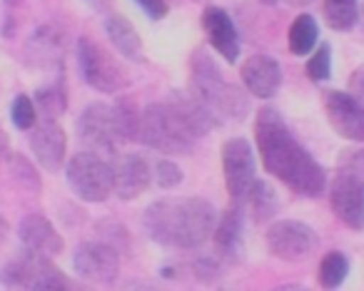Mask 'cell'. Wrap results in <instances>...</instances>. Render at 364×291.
<instances>
[{
	"label": "cell",
	"instance_id": "obj_15",
	"mask_svg": "<svg viewBox=\"0 0 364 291\" xmlns=\"http://www.w3.org/2000/svg\"><path fill=\"white\" fill-rule=\"evenodd\" d=\"M31 150L43 170L58 172L65 162L68 152V137L63 127L55 120H43L31 132Z\"/></svg>",
	"mask_w": 364,
	"mask_h": 291
},
{
	"label": "cell",
	"instance_id": "obj_23",
	"mask_svg": "<svg viewBox=\"0 0 364 291\" xmlns=\"http://www.w3.org/2000/svg\"><path fill=\"white\" fill-rule=\"evenodd\" d=\"M324 21L337 33L352 31L359 23V0H324Z\"/></svg>",
	"mask_w": 364,
	"mask_h": 291
},
{
	"label": "cell",
	"instance_id": "obj_21",
	"mask_svg": "<svg viewBox=\"0 0 364 291\" xmlns=\"http://www.w3.org/2000/svg\"><path fill=\"white\" fill-rule=\"evenodd\" d=\"M242 204H247L250 214H252V219L257 224H264V221H269L279 212V197L272 185H267L262 180H255V185L245 194Z\"/></svg>",
	"mask_w": 364,
	"mask_h": 291
},
{
	"label": "cell",
	"instance_id": "obj_16",
	"mask_svg": "<svg viewBox=\"0 0 364 291\" xmlns=\"http://www.w3.org/2000/svg\"><path fill=\"white\" fill-rule=\"evenodd\" d=\"M242 82L257 100H269L282 87V67L269 55H252L242 65Z\"/></svg>",
	"mask_w": 364,
	"mask_h": 291
},
{
	"label": "cell",
	"instance_id": "obj_5",
	"mask_svg": "<svg viewBox=\"0 0 364 291\" xmlns=\"http://www.w3.org/2000/svg\"><path fill=\"white\" fill-rule=\"evenodd\" d=\"M0 284L8 289L33 291H65L73 289L70 279L50 261V256L26 249L13 256L6 266H0Z\"/></svg>",
	"mask_w": 364,
	"mask_h": 291
},
{
	"label": "cell",
	"instance_id": "obj_4",
	"mask_svg": "<svg viewBox=\"0 0 364 291\" xmlns=\"http://www.w3.org/2000/svg\"><path fill=\"white\" fill-rule=\"evenodd\" d=\"M140 142L165 155H190L198 142V135L182 112L165 97L142 110L140 117Z\"/></svg>",
	"mask_w": 364,
	"mask_h": 291
},
{
	"label": "cell",
	"instance_id": "obj_30",
	"mask_svg": "<svg viewBox=\"0 0 364 291\" xmlns=\"http://www.w3.org/2000/svg\"><path fill=\"white\" fill-rule=\"evenodd\" d=\"M182 180H185V175H182V170L175 165V162L160 160L155 165V182L162 187V190H172V187H180Z\"/></svg>",
	"mask_w": 364,
	"mask_h": 291
},
{
	"label": "cell",
	"instance_id": "obj_18",
	"mask_svg": "<svg viewBox=\"0 0 364 291\" xmlns=\"http://www.w3.org/2000/svg\"><path fill=\"white\" fill-rule=\"evenodd\" d=\"M18 239L26 249L38 251L46 256H58L65 249V241L58 234V229L53 226L50 219H46L43 214H28L18 226Z\"/></svg>",
	"mask_w": 364,
	"mask_h": 291
},
{
	"label": "cell",
	"instance_id": "obj_31",
	"mask_svg": "<svg viewBox=\"0 0 364 291\" xmlns=\"http://www.w3.org/2000/svg\"><path fill=\"white\" fill-rule=\"evenodd\" d=\"M135 3L142 8V13H145L150 21H162V18L167 16V11H170L165 0H135Z\"/></svg>",
	"mask_w": 364,
	"mask_h": 291
},
{
	"label": "cell",
	"instance_id": "obj_2",
	"mask_svg": "<svg viewBox=\"0 0 364 291\" xmlns=\"http://www.w3.org/2000/svg\"><path fill=\"white\" fill-rule=\"evenodd\" d=\"M218 212L203 197H165L142 212V229L155 244L198 249L213 236Z\"/></svg>",
	"mask_w": 364,
	"mask_h": 291
},
{
	"label": "cell",
	"instance_id": "obj_20",
	"mask_svg": "<svg viewBox=\"0 0 364 291\" xmlns=\"http://www.w3.org/2000/svg\"><path fill=\"white\" fill-rule=\"evenodd\" d=\"M105 33L120 55H125L127 60H142V40L127 18L110 16L105 21Z\"/></svg>",
	"mask_w": 364,
	"mask_h": 291
},
{
	"label": "cell",
	"instance_id": "obj_13",
	"mask_svg": "<svg viewBox=\"0 0 364 291\" xmlns=\"http://www.w3.org/2000/svg\"><path fill=\"white\" fill-rule=\"evenodd\" d=\"M322 107L329 125L334 127L339 137L352 142H364V107L349 92L324 90Z\"/></svg>",
	"mask_w": 364,
	"mask_h": 291
},
{
	"label": "cell",
	"instance_id": "obj_25",
	"mask_svg": "<svg viewBox=\"0 0 364 291\" xmlns=\"http://www.w3.org/2000/svg\"><path fill=\"white\" fill-rule=\"evenodd\" d=\"M349 274V261L342 251H329L319 264V284L324 289H339Z\"/></svg>",
	"mask_w": 364,
	"mask_h": 291
},
{
	"label": "cell",
	"instance_id": "obj_10",
	"mask_svg": "<svg viewBox=\"0 0 364 291\" xmlns=\"http://www.w3.org/2000/svg\"><path fill=\"white\" fill-rule=\"evenodd\" d=\"M77 137L90 152L97 155H115L120 147V135H117L112 107L102 102H92L77 117Z\"/></svg>",
	"mask_w": 364,
	"mask_h": 291
},
{
	"label": "cell",
	"instance_id": "obj_14",
	"mask_svg": "<svg viewBox=\"0 0 364 291\" xmlns=\"http://www.w3.org/2000/svg\"><path fill=\"white\" fill-rule=\"evenodd\" d=\"M112 192L120 199H137L150 187L152 172L145 157L140 155H122L112 162Z\"/></svg>",
	"mask_w": 364,
	"mask_h": 291
},
{
	"label": "cell",
	"instance_id": "obj_11",
	"mask_svg": "<svg viewBox=\"0 0 364 291\" xmlns=\"http://www.w3.org/2000/svg\"><path fill=\"white\" fill-rule=\"evenodd\" d=\"M73 266L90 284H112L120 274V256L107 241H82L73 254Z\"/></svg>",
	"mask_w": 364,
	"mask_h": 291
},
{
	"label": "cell",
	"instance_id": "obj_6",
	"mask_svg": "<svg viewBox=\"0 0 364 291\" xmlns=\"http://www.w3.org/2000/svg\"><path fill=\"white\" fill-rule=\"evenodd\" d=\"M77 65H80L82 80L97 92H120L127 85V72L122 70V65L92 38L82 35L77 40Z\"/></svg>",
	"mask_w": 364,
	"mask_h": 291
},
{
	"label": "cell",
	"instance_id": "obj_26",
	"mask_svg": "<svg viewBox=\"0 0 364 291\" xmlns=\"http://www.w3.org/2000/svg\"><path fill=\"white\" fill-rule=\"evenodd\" d=\"M65 107L68 97L60 85H48L36 92V110H41L46 120H58L65 112Z\"/></svg>",
	"mask_w": 364,
	"mask_h": 291
},
{
	"label": "cell",
	"instance_id": "obj_29",
	"mask_svg": "<svg viewBox=\"0 0 364 291\" xmlns=\"http://www.w3.org/2000/svg\"><path fill=\"white\" fill-rule=\"evenodd\" d=\"M337 172H344V175H352V177L364 180V150H359V147H349V150L339 152Z\"/></svg>",
	"mask_w": 364,
	"mask_h": 291
},
{
	"label": "cell",
	"instance_id": "obj_33",
	"mask_svg": "<svg viewBox=\"0 0 364 291\" xmlns=\"http://www.w3.org/2000/svg\"><path fill=\"white\" fill-rule=\"evenodd\" d=\"M8 147H11V140H8L6 132L0 130V165H3V160L8 157Z\"/></svg>",
	"mask_w": 364,
	"mask_h": 291
},
{
	"label": "cell",
	"instance_id": "obj_1",
	"mask_svg": "<svg viewBox=\"0 0 364 291\" xmlns=\"http://www.w3.org/2000/svg\"><path fill=\"white\" fill-rule=\"evenodd\" d=\"M255 140L264 170L287 185L294 194L317 199L327 192V175L322 165L299 145L274 107H262L257 112Z\"/></svg>",
	"mask_w": 364,
	"mask_h": 291
},
{
	"label": "cell",
	"instance_id": "obj_28",
	"mask_svg": "<svg viewBox=\"0 0 364 291\" xmlns=\"http://www.w3.org/2000/svg\"><path fill=\"white\" fill-rule=\"evenodd\" d=\"M11 117H13V125H16L18 130H33L38 122L36 102H33L28 95H18L16 100H13Z\"/></svg>",
	"mask_w": 364,
	"mask_h": 291
},
{
	"label": "cell",
	"instance_id": "obj_22",
	"mask_svg": "<svg viewBox=\"0 0 364 291\" xmlns=\"http://www.w3.org/2000/svg\"><path fill=\"white\" fill-rule=\"evenodd\" d=\"M289 53L297 57L302 55H309V53L317 48L319 43V26L317 21H314L309 13H302V16H297L292 21V26H289Z\"/></svg>",
	"mask_w": 364,
	"mask_h": 291
},
{
	"label": "cell",
	"instance_id": "obj_34",
	"mask_svg": "<svg viewBox=\"0 0 364 291\" xmlns=\"http://www.w3.org/2000/svg\"><path fill=\"white\" fill-rule=\"evenodd\" d=\"M287 6H292V8H307L309 3H314V0H284Z\"/></svg>",
	"mask_w": 364,
	"mask_h": 291
},
{
	"label": "cell",
	"instance_id": "obj_32",
	"mask_svg": "<svg viewBox=\"0 0 364 291\" xmlns=\"http://www.w3.org/2000/svg\"><path fill=\"white\" fill-rule=\"evenodd\" d=\"M349 95L354 97V100L359 102V105L364 107V65H359L357 70L352 72V77H349Z\"/></svg>",
	"mask_w": 364,
	"mask_h": 291
},
{
	"label": "cell",
	"instance_id": "obj_7",
	"mask_svg": "<svg viewBox=\"0 0 364 291\" xmlns=\"http://www.w3.org/2000/svg\"><path fill=\"white\" fill-rule=\"evenodd\" d=\"M70 190L82 202H105L112 194V167L97 152H77L65 167Z\"/></svg>",
	"mask_w": 364,
	"mask_h": 291
},
{
	"label": "cell",
	"instance_id": "obj_24",
	"mask_svg": "<svg viewBox=\"0 0 364 291\" xmlns=\"http://www.w3.org/2000/svg\"><path fill=\"white\" fill-rule=\"evenodd\" d=\"M112 117H115L117 135L122 142H137L140 140V117L142 112L132 100H117L112 105Z\"/></svg>",
	"mask_w": 364,
	"mask_h": 291
},
{
	"label": "cell",
	"instance_id": "obj_12",
	"mask_svg": "<svg viewBox=\"0 0 364 291\" xmlns=\"http://www.w3.org/2000/svg\"><path fill=\"white\" fill-rule=\"evenodd\" d=\"M329 207L349 229H364V180L337 172L329 185Z\"/></svg>",
	"mask_w": 364,
	"mask_h": 291
},
{
	"label": "cell",
	"instance_id": "obj_3",
	"mask_svg": "<svg viewBox=\"0 0 364 291\" xmlns=\"http://www.w3.org/2000/svg\"><path fill=\"white\" fill-rule=\"evenodd\" d=\"M190 92L200 100V105L210 112L215 125L225 122H242L250 112L247 92H242L232 82H225L220 65L208 50H195L190 57Z\"/></svg>",
	"mask_w": 364,
	"mask_h": 291
},
{
	"label": "cell",
	"instance_id": "obj_19",
	"mask_svg": "<svg viewBox=\"0 0 364 291\" xmlns=\"http://www.w3.org/2000/svg\"><path fill=\"white\" fill-rule=\"evenodd\" d=\"M242 234H245V207L242 202H232L223 212L220 221H215L213 239L215 246H218V254H223L225 259L237 254L240 244H242Z\"/></svg>",
	"mask_w": 364,
	"mask_h": 291
},
{
	"label": "cell",
	"instance_id": "obj_35",
	"mask_svg": "<svg viewBox=\"0 0 364 291\" xmlns=\"http://www.w3.org/2000/svg\"><path fill=\"white\" fill-rule=\"evenodd\" d=\"M259 3H262V6H274L277 0H259Z\"/></svg>",
	"mask_w": 364,
	"mask_h": 291
},
{
	"label": "cell",
	"instance_id": "obj_9",
	"mask_svg": "<svg viewBox=\"0 0 364 291\" xmlns=\"http://www.w3.org/2000/svg\"><path fill=\"white\" fill-rule=\"evenodd\" d=\"M223 175L232 202H242L257 180V160L247 140L232 137L223 145Z\"/></svg>",
	"mask_w": 364,
	"mask_h": 291
},
{
	"label": "cell",
	"instance_id": "obj_36",
	"mask_svg": "<svg viewBox=\"0 0 364 291\" xmlns=\"http://www.w3.org/2000/svg\"><path fill=\"white\" fill-rule=\"evenodd\" d=\"M359 21H362V28H364V6L359 8Z\"/></svg>",
	"mask_w": 364,
	"mask_h": 291
},
{
	"label": "cell",
	"instance_id": "obj_8",
	"mask_svg": "<svg viewBox=\"0 0 364 291\" xmlns=\"http://www.w3.org/2000/svg\"><path fill=\"white\" fill-rule=\"evenodd\" d=\"M264 244L272 256L282 261H302L319 246L317 231L299 219H282L269 224Z\"/></svg>",
	"mask_w": 364,
	"mask_h": 291
},
{
	"label": "cell",
	"instance_id": "obj_17",
	"mask_svg": "<svg viewBox=\"0 0 364 291\" xmlns=\"http://www.w3.org/2000/svg\"><path fill=\"white\" fill-rule=\"evenodd\" d=\"M203 31L208 35L210 45L220 53L228 62H235L240 57V35L232 18L220 6H208L203 11Z\"/></svg>",
	"mask_w": 364,
	"mask_h": 291
},
{
	"label": "cell",
	"instance_id": "obj_27",
	"mask_svg": "<svg viewBox=\"0 0 364 291\" xmlns=\"http://www.w3.org/2000/svg\"><path fill=\"white\" fill-rule=\"evenodd\" d=\"M304 70H307L309 80L314 82H327L332 77V48H329V43H319L314 48Z\"/></svg>",
	"mask_w": 364,
	"mask_h": 291
}]
</instances>
